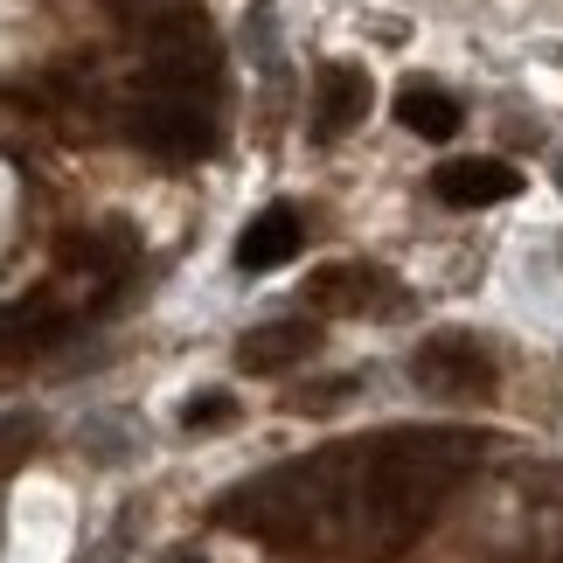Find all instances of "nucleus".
<instances>
[{
  "instance_id": "ddd939ff",
  "label": "nucleus",
  "mask_w": 563,
  "mask_h": 563,
  "mask_svg": "<svg viewBox=\"0 0 563 563\" xmlns=\"http://www.w3.org/2000/svg\"><path fill=\"white\" fill-rule=\"evenodd\" d=\"M167 563H202V556H195V550H175V556H167Z\"/></svg>"
},
{
  "instance_id": "9b49d317",
  "label": "nucleus",
  "mask_w": 563,
  "mask_h": 563,
  "mask_svg": "<svg viewBox=\"0 0 563 563\" xmlns=\"http://www.w3.org/2000/svg\"><path fill=\"white\" fill-rule=\"evenodd\" d=\"M341 397H349V383H320V389H299L292 410H328V404H341Z\"/></svg>"
},
{
  "instance_id": "f03ea898",
  "label": "nucleus",
  "mask_w": 563,
  "mask_h": 563,
  "mask_svg": "<svg viewBox=\"0 0 563 563\" xmlns=\"http://www.w3.org/2000/svg\"><path fill=\"white\" fill-rule=\"evenodd\" d=\"M133 133H140V146H154V154H167V161H195V154H209V146H216V119L195 98L161 91V98L140 104Z\"/></svg>"
},
{
  "instance_id": "20e7f679",
  "label": "nucleus",
  "mask_w": 563,
  "mask_h": 563,
  "mask_svg": "<svg viewBox=\"0 0 563 563\" xmlns=\"http://www.w3.org/2000/svg\"><path fill=\"white\" fill-rule=\"evenodd\" d=\"M307 244V223H299L292 202H272L265 216H251L244 236H236V272H278L286 257H299Z\"/></svg>"
},
{
  "instance_id": "7ed1b4c3",
  "label": "nucleus",
  "mask_w": 563,
  "mask_h": 563,
  "mask_svg": "<svg viewBox=\"0 0 563 563\" xmlns=\"http://www.w3.org/2000/svg\"><path fill=\"white\" fill-rule=\"evenodd\" d=\"M522 188L508 161H487V154H466V161H445L439 175H431V195H439L445 209H494L508 202V195Z\"/></svg>"
},
{
  "instance_id": "39448f33",
  "label": "nucleus",
  "mask_w": 563,
  "mask_h": 563,
  "mask_svg": "<svg viewBox=\"0 0 563 563\" xmlns=\"http://www.w3.org/2000/svg\"><path fill=\"white\" fill-rule=\"evenodd\" d=\"M362 119H369V77H362L355 63H328L320 84H313V133L341 140V133H355Z\"/></svg>"
},
{
  "instance_id": "4468645a",
  "label": "nucleus",
  "mask_w": 563,
  "mask_h": 563,
  "mask_svg": "<svg viewBox=\"0 0 563 563\" xmlns=\"http://www.w3.org/2000/svg\"><path fill=\"white\" fill-rule=\"evenodd\" d=\"M556 188H563V161H556Z\"/></svg>"
},
{
  "instance_id": "0eeeda50",
  "label": "nucleus",
  "mask_w": 563,
  "mask_h": 563,
  "mask_svg": "<svg viewBox=\"0 0 563 563\" xmlns=\"http://www.w3.org/2000/svg\"><path fill=\"white\" fill-rule=\"evenodd\" d=\"M460 119H466L460 98L439 91V84L410 77L404 91H397V125H404V133H418V140H452V133H460Z\"/></svg>"
},
{
  "instance_id": "9d476101",
  "label": "nucleus",
  "mask_w": 563,
  "mask_h": 563,
  "mask_svg": "<svg viewBox=\"0 0 563 563\" xmlns=\"http://www.w3.org/2000/svg\"><path fill=\"white\" fill-rule=\"evenodd\" d=\"M21 452H35V418H0V466Z\"/></svg>"
},
{
  "instance_id": "f8f14e48",
  "label": "nucleus",
  "mask_w": 563,
  "mask_h": 563,
  "mask_svg": "<svg viewBox=\"0 0 563 563\" xmlns=\"http://www.w3.org/2000/svg\"><path fill=\"white\" fill-rule=\"evenodd\" d=\"M112 8H125V14H140V8H154V0H112Z\"/></svg>"
},
{
  "instance_id": "423d86ee",
  "label": "nucleus",
  "mask_w": 563,
  "mask_h": 563,
  "mask_svg": "<svg viewBox=\"0 0 563 563\" xmlns=\"http://www.w3.org/2000/svg\"><path fill=\"white\" fill-rule=\"evenodd\" d=\"M313 349H320L313 320H272V328H251L236 341V362L257 369V376H278V369H292V362H307Z\"/></svg>"
},
{
  "instance_id": "1a4fd4ad",
  "label": "nucleus",
  "mask_w": 563,
  "mask_h": 563,
  "mask_svg": "<svg viewBox=\"0 0 563 563\" xmlns=\"http://www.w3.org/2000/svg\"><path fill=\"white\" fill-rule=\"evenodd\" d=\"M230 418H236V397H230V389H202V397L181 404V424L188 431H223Z\"/></svg>"
},
{
  "instance_id": "f257e3e1",
  "label": "nucleus",
  "mask_w": 563,
  "mask_h": 563,
  "mask_svg": "<svg viewBox=\"0 0 563 563\" xmlns=\"http://www.w3.org/2000/svg\"><path fill=\"white\" fill-rule=\"evenodd\" d=\"M410 383L424 397H445V404H487L501 389V369H494V349L473 334H431L418 355H410Z\"/></svg>"
},
{
  "instance_id": "6e6552de",
  "label": "nucleus",
  "mask_w": 563,
  "mask_h": 563,
  "mask_svg": "<svg viewBox=\"0 0 563 563\" xmlns=\"http://www.w3.org/2000/svg\"><path fill=\"white\" fill-rule=\"evenodd\" d=\"M307 292L320 299V307H355V313H362V307L383 292V278H376L369 265H334V272H320Z\"/></svg>"
}]
</instances>
